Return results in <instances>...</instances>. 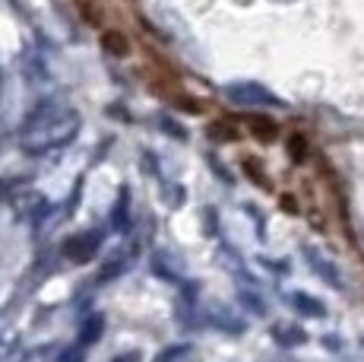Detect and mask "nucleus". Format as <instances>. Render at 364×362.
<instances>
[{"label":"nucleus","instance_id":"nucleus-4","mask_svg":"<svg viewBox=\"0 0 364 362\" xmlns=\"http://www.w3.org/2000/svg\"><path fill=\"white\" fill-rule=\"evenodd\" d=\"M291 156H304V140H301V137L291 140Z\"/></svg>","mask_w":364,"mask_h":362},{"label":"nucleus","instance_id":"nucleus-1","mask_svg":"<svg viewBox=\"0 0 364 362\" xmlns=\"http://www.w3.org/2000/svg\"><path fill=\"white\" fill-rule=\"evenodd\" d=\"M102 45H105V51L114 54V58H121V54L130 51V41L124 38L121 32H105V36H102Z\"/></svg>","mask_w":364,"mask_h":362},{"label":"nucleus","instance_id":"nucleus-2","mask_svg":"<svg viewBox=\"0 0 364 362\" xmlns=\"http://www.w3.org/2000/svg\"><path fill=\"white\" fill-rule=\"evenodd\" d=\"M247 128L254 130L257 137H260V140H272V137H276V124L272 121H266V118H247Z\"/></svg>","mask_w":364,"mask_h":362},{"label":"nucleus","instance_id":"nucleus-3","mask_svg":"<svg viewBox=\"0 0 364 362\" xmlns=\"http://www.w3.org/2000/svg\"><path fill=\"white\" fill-rule=\"evenodd\" d=\"M295 299H298V309H301V311H311V315H320V311H323L317 302H311L307 296H295Z\"/></svg>","mask_w":364,"mask_h":362}]
</instances>
